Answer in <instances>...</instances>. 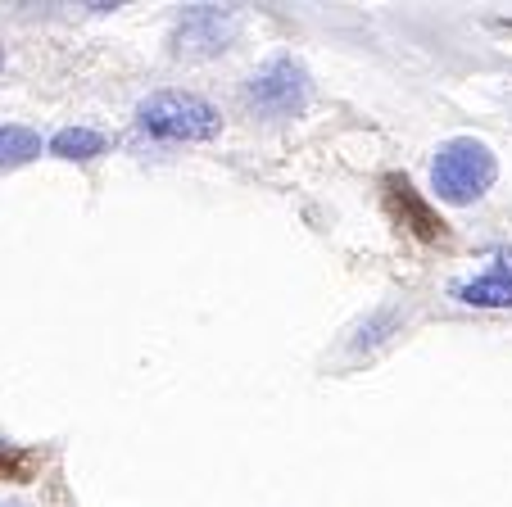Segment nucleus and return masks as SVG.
Instances as JSON below:
<instances>
[{
	"mask_svg": "<svg viewBox=\"0 0 512 507\" xmlns=\"http://www.w3.org/2000/svg\"><path fill=\"white\" fill-rule=\"evenodd\" d=\"M37 471H41V453L0 440V480L5 485H28V480H37Z\"/></svg>",
	"mask_w": 512,
	"mask_h": 507,
	"instance_id": "obj_9",
	"label": "nucleus"
},
{
	"mask_svg": "<svg viewBox=\"0 0 512 507\" xmlns=\"http://www.w3.org/2000/svg\"><path fill=\"white\" fill-rule=\"evenodd\" d=\"M236 32V19L223 10H213V5H195V10L182 14V23H177V55L186 59H204V55H218V50H227V41H232Z\"/></svg>",
	"mask_w": 512,
	"mask_h": 507,
	"instance_id": "obj_5",
	"label": "nucleus"
},
{
	"mask_svg": "<svg viewBox=\"0 0 512 507\" xmlns=\"http://www.w3.org/2000/svg\"><path fill=\"white\" fill-rule=\"evenodd\" d=\"M386 213L408 231V236L422 240V245L449 240V222L422 200V191H417L408 177H386Z\"/></svg>",
	"mask_w": 512,
	"mask_h": 507,
	"instance_id": "obj_4",
	"label": "nucleus"
},
{
	"mask_svg": "<svg viewBox=\"0 0 512 507\" xmlns=\"http://www.w3.org/2000/svg\"><path fill=\"white\" fill-rule=\"evenodd\" d=\"M50 154L55 159H96V154H105V136L91 132V127H59L55 136H50Z\"/></svg>",
	"mask_w": 512,
	"mask_h": 507,
	"instance_id": "obj_8",
	"label": "nucleus"
},
{
	"mask_svg": "<svg viewBox=\"0 0 512 507\" xmlns=\"http://www.w3.org/2000/svg\"><path fill=\"white\" fill-rule=\"evenodd\" d=\"M0 68H5V55H0Z\"/></svg>",
	"mask_w": 512,
	"mask_h": 507,
	"instance_id": "obj_10",
	"label": "nucleus"
},
{
	"mask_svg": "<svg viewBox=\"0 0 512 507\" xmlns=\"http://www.w3.org/2000/svg\"><path fill=\"white\" fill-rule=\"evenodd\" d=\"M136 127L159 141H213L223 118L209 100L186 96V91H155L136 105Z\"/></svg>",
	"mask_w": 512,
	"mask_h": 507,
	"instance_id": "obj_2",
	"label": "nucleus"
},
{
	"mask_svg": "<svg viewBox=\"0 0 512 507\" xmlns=\"http://www.w3.org/2000/svg\"><path fill=\"white\" fill-rule=\"evenodd\" d=\"M454 299L472 308H512V249H499L481 277L458 281Z\"/></svg>",
	"mask_w": 512,
	"mask_h": 507,
	"instance_id": "obj_6",
	"label": "nucleus"
},
{
	"mask_svg": "<svg viewBox=\"0 0 512 507\" xmlns=\"http://www.w3.org/2000/svg\"><path fill=\"white\" fill-rule=\"evenodd\" d=\"M245 100H250V109H259V114H268V118L300 114V109L309 105V73H304L300 59L277 55L245 82Z\"/></svg>",
	"mask_w": 512,
	"mask_h": 507,
	"instance_id": "obj_3",
	"label": "nucleus"
},
{
	"mask_svg": "<svg viewBox=\"0 0 512 507\" xmlns=\"http://www.w3.org/2000/svg\"><path fill=\"white\" fill-rule=\"evenodd\" d=\"M41 154V136L32 132V127H0V173H10V168H23V163H32Z\"/></svg>",
	"mask_w": 512,
	"mask_h": 507,
	"instance_id": "obj_7",
	"label": "nucleus"
},
{
	"mask_svg": "<svg viewBox=\"0 0 512 507\" xmlns=\"http://www.w3.org/2000/svg\"><path fill=\"white\" fill-rule=\"evenodd\" d=\"M494 177H499V163H494L490 145L476 141V136H454V141H445L435 150L431 182H435V191H440V200L472 204L490 191Z\"/></svg>",
	"mask_w": 512,
	"mask_h": 507,
	"instance_id": "obj_1",
	"label": "nucleus"
}]
</instances>
